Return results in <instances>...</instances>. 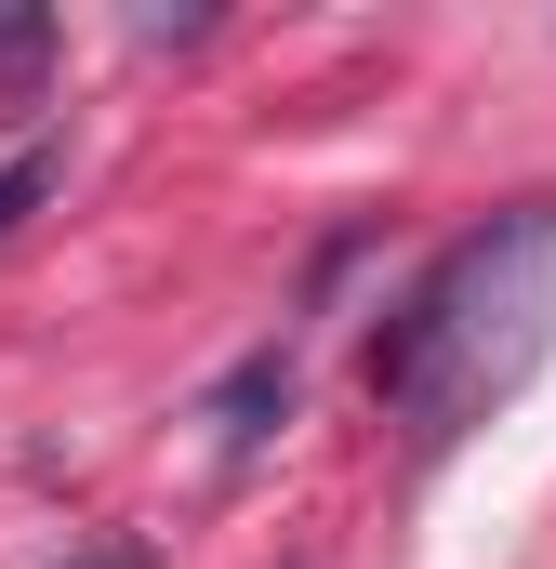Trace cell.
<instances>
[{"label": "cell", "instance_id": "6da1fadb", "mask_svg": "<svg viewBox=\"0 0 556 569\" xmlns=\"http://www.w3.org/2000/svg\"><path fill=\"white\" fill-rule=\"evenodd\" d=\"M544 358H556V199H517V212L464 226V239L385 305V331H371V398L398 411L411 450H450V437L490 425Z\"/></svg>", "mask_w": 556, "mask_h": 569}, {"label": "cell", "instance_id": "7a4b0ae2", "mask_svg": "<svg viewBox=\"0 0 556 569\" xmlns=\"http://www.w3.org/2000/svg\"><path fill=\"white\" fill-rule=\"evenodd\" d=\"M266 425H291V345H266V358H239V371L212 385V437H226V450H252Z\"/></svg>", "mask_w": 556, "mask_h": 569}, {"label": "cell", "instance_id": "3957f363", "mask_svg": "<svg viewBox=\"0 0 556 569\" xmlns=\"http://www.w3.org/2000/svg\"><path fill=\"white\" fill-rule=\"evenodd\" d=\"M53 172H67L53 146H13V159H0V239H13V226H27V212L53 199Z\"/></svg>", "mask_w": 556, "mask_h": 569}, {"label": "cell", "instance_id": "277c9868", "mask_svg": "<svg viewBox=\"0 0 556 569\" xmlns=\"http://www.w3.org/2000/svg\"><path fill=\"white\" fill-rule=\"evenodd\" d=\"M40 53H53V13H0V80H27Z\"/></svg>", "mask_w": 556, "mask_h": 569}, {"label": "cell", "instance_id": "5b68a950", "mask_svg": "<svg viewBox=\"0 0 556 569\" xmlns=\"http://www.w3.org/2000/svg\"><path fill=\"white\" fill-rule=\"evenodd\" d=\"M67 569H159V557H146L133 530H107V543H80V557H67Z\"/></svg>", "mask_w": 556, "mask_h": 569}]
</instances>
